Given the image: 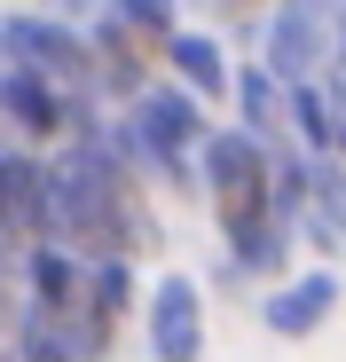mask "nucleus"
<instances>
[{
  "instance_id": "1",
  "label": "nucleus",
  "mask_w": 346,
  "mask_h": 362,
  "mask_svg": "<svg viewBox=\"0 0 346 362\" xmlns=\"http://www.w3.org/2000/svg\"><path fill=\"white\" fill-rule=\"evenodd\" d=\"M47 236L71 245L79 260H102V252L142 260L157 245L150 189L102 150V110L79 118L64 150H47Z\"/></svg>"
},
{
  "instance_id": "2",
  "label": "nucleus",
  "mask_w": 346,
  "mask_h": 362,
  "mask_svg": "<svg viewBox=\"0 0 346 362\" xmlns=\"http://www.w3.org/2000/svg\"><path fill=\"white\" fill-rule=\"evenodd\" d=\"M0 64L47 79L55 95H71V103H102V95H95V47H87V32L64 24V16H40V8L0 16Z\"/></svg>"
},
{
  "instance_id": "3",
  "label": "nucleus",
  "mask_w": 346,
  "mask_h": 362,
  "mask_svg": "<svg viewBox=\"0 0 346 362\" xmlns=\"http://www.w3.org/2000/svg\"><path fill=\"white\" fill-rule=\"evenodd\" d=\"M197 197L213 205V228L237 236L244 221L268 213V150L244 127H213L197 142Z\"/></svg>"
},
{
  "instance_id": "4",
  "label": "nucleus",
  "mask_w": 346,
  "mask_h": 362,
  "mask_svg": "<svg viewBox=\"0 0 346 362\" xmlns=\"http://www.w3.org/2000/svg\"><path fill=\"white\" fill-rule=\"evenodd\" d=\"M142 315V260L126 252H102L87 260V291H79V315H71V339L87 362H110V346H119V331Z\"/></svg>"
},
{
  "instance_id": "5",
  "label": "nucleus",
  "mask_w": 346,
  "mask_h": 362,
  "mask_svg": "<svg viewBox=\"0 0 346 362\" xmlns=\"http://www.w3.org/2000/svg\"><path fill=\"white\" fill-rule=\"evenodd\" d=\"M95 103H71V95H55L47 79H32V71H16V64H0V127H8V142L16 150H64L71 142V127L87 118Z\"/></svg>"
},
{
  "instance_id": "6",
  "label": "nucleus",
  "mask_w": 346,
  "mask_h": 362,
  "mask_svg": "<svg viewBox=\"0 0 346 362\" xmlns=\"http://www.w3.org/2000/svg\"><path fill=\"white\" fill-rule=\"evenodd\" d=\"M260 64L283 87H307L330 71V16H315L307 0H268V24H260Z\"/></svg>"
},
{
  "instance_id": "7",
  "label": "nucleus",
  "mask_w": 346,
  "mask_h": 362,
  "mask_svg": "<svg viewBox=\"0 0 346 362\" xmlns=\"http://www.w3.org/2000/svg\"><path fill=\"white\" fill-rule=\"evenodd\" d=\"M142 346H150V362H205V291H197V276H157L142 291Z\"/></svg>"
},
{
  "instance_id": "8",
  "label": "nucleus",
  "mask_w": 346,
  "mask_h": 362,
  "mask_svg": "<svg viewBox=\"0 0 346 362\" xmlns=\"http://www.w3.org/2000/svg\"><path fill=\"white\" fill-rule=\"evenodd\" d=\"M338 299H346V284H338V268H330V260L292 268L283 284H268V291H260V331H268V339H315V331L338 315Z\"/></svg>"
},
{
  "instance_id": "9",
  "label": "nucleus",
  "mask_w": 346,
  "mask_h": 362,
  "mask_svg": "<svg viewBox=\"0 0 346 362\" xmlns=\"http://www.w3.org/2000/svg\"><path fill=\"white\" fill-rule=\"evenodd\" d=\"M79 291H87V260L71 245H55V236H32V245L16 252V299L40 315H79Z\"/></svg>"
},
{
  "instance_id": "10",
  "label": "nucleus",
  "mask_w": 346,
  "mask_h": 362,
  "mask_svg": "<svg viewBox=\"0 0 346 362\" xmlns=\"http://www.w3.org/2000/svg\"><path fill=\"white\" fill-rule=\"evenodd\" d=\"M0 236L24 252L32 236H47V158L0 142Z\"/></svg>"
},
{
  "instance_id": "11",
  "label": "nucleus",
  "mask_w": 346,
  "mask_h": 362,
  "mask_svg": "<svg viewBox=\"0 0 346 362\" xmlns=\"http://www.w3.org/2000/svg\"><path fill=\"white\" fill-rule=\"evenodd\" d=\"M292 252H299V228H292V221H275V213L244 221L237 236H220V260H228V276H237V284H260V291L292 276Z\"/></svg>"
},
{
  "instance_id": "12",
  "label": "nucleus",
  "mask_w": 346,
  "mask_h": 362,
  "mask_svg": "<svg viewBox=\"0 0 346 362\" xmlns=\"http://www.w3.org/2000/svg\"><path fill=\"white\" fill-rule=\"evenodd\" d=\"M157 64L173 87H189L197 103H228V79H237V64H228V47L205 32V24H181L165 47H157Z\"/></svg>"
},
{
  "instance_id": "13",
  "label": "nucleus",
  "mask_w": 346,
  "mask_h": 362,
  "mask_svg": "<svg viewBox=\"0 0 346 362\" xmlns=\"http://www.w3.org/2000/svg\"><path fill=\"white\" fill-rule=\"evenodd\" d=\"M228 110H237L228 127H244L260 150H283V142H292V127H283V79L260 64V55L237 64V79H228Z\"/></svg>"
},
{
  "instance_id": "14",
  "label": "nucleus",
  "mask_w": 346,
  "mask_h": 362,
  "mask_svg": "<svg viewBox=\"0 0 346 362\" xmlns=\"http://www.w3.org/2000/svg\"><path fill=\"white\" fill-rule=\"evenodd\" d=\"M299 245H315L330 268L346 252V165L338 158H307V213H299Z\"/></svg>"
},
{
  "instance_id": "15",
  "label": "nucleus",
  "mask_w": 346,
  "mask_h": 362,
  "mask_svg": "<svg viewBox=\"0 0 346 362\" xmlns=\"http://www.w3.org/2000/svg\"><path fill=\"white\" fill-rule=\"evenodd\" d=\"M102 16H119L134 40H150V47H165L173 32H181V0H102Z\"/></svg>"
},
{
  "instance_id": "16",
  "label": "nucleus",
  "mask_w": 346,
  "mask_h": 362,
  "mask_svg": "<svg viewBox=\"0 0 346 362\" xmlns=\"http://www.w3.org/2000/svg\"><path fill=\"white\" fill-rule=\"evenodd\" d=\"M40 16H64V24H79V32H87V24L102 16V0H47Z\"/></svg>"
},
{
  "instance_id": "17",
  "label": "nucleus",
  "mask_w": 346,
  "mask_h": 362,
  "mask_svg": "<svg viewBox=\"0 0 346 362\" xmlns=\"http://www.w3.org/2000/svg\"><path fill=\"white\" fill-rule=\"evenodd\" d=\"M330 32H346V0H330Z\"/></svg>"
},
{
  "instance_id": "18",
  "label": "nucleus",
  "mask_w": 346,
  "mask_h": 362,
  "mask_svg": "<svg viewBox=\"0 0 346 362\" xmlns=\"http://www.w3.org/2000/svg\"><path fill=\"white\" fill-rule=\"evenodd\" d=\"M0 142H8V127H0Z\"/></svg>"
}]
</instances>
